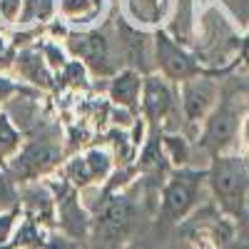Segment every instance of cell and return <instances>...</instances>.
Here are the masks:
<instances>
[{"label": "cell", "mask_w": 249, "mask_h": 249, "mask_svg": "<svg viewBox=\"0 0 249 249\" xmlns=\"http://www.w3.org/2000/svg\"><path fill=\"white\" fill-rule=\"evenodd\" d=\"M55 0H23L18 20L20 23H43L55 15Z\"/></svg>", "instance_id": "15"}, {"label": "cell", "mask_w": 249, "mask_h": 249, "mask_svg": "<svg viewBox=\"0 0 249 249\" xmlns=\"http://www.w3.org/2000/svg\"><path fill=\"white\" fill-rule=\"evenodd\" d=\"M18 70L25 80L35 82V85H43V88H50L53 85V75H50V68L45 57L40 55L37 50H25L18 55Z\"/></svg>", "instance_id": "11"}, {"label": "cell", "mask_w": 249, "mask_h": 249, "mask_svg": "<svg viewBox=\"0 0 249 249\" xmlns=\"http://www.w3.org/2000/svg\"><path fill=\"white\" fill-rule=\"evenodd\" d=\"M5 210H15V190H13L10 179L0 172V212H5Z\"/></svg>", "instance_id": "21"}, {"label": "cell", "mask_w": 249, "mask_h": 249, "mask_svg": "<svg viewBox=\"0 0 249 249\" xmlns=\"http://www.w3.org/2000/svg\"><path fill=\"white\" fill-rule=\"evenodd\" d=\"M244 135H247V144H249V122L244 124Z\"/></svg>", "instance_id": "27"}, {"label": "cell", "mask_w": 249, "mask_h": 249, "mask_svg": "<svg viewBox=\"0 0 249 249\" xmlns=\"http://www.w3.org/2000/svg\"><path fill=\"white\" fill-rule=\"evenodd\" d=\"M242 55H244V62L249 65V35H247V40H244V45H242Z\"/></svg>", "instance_id": "26"}, {"label": "cell", "mask_w": 249, "mask_h": 249, "mask_svg": "<svg viewBox=\"0 0 249 249\" xmlns=\"http://www.w3.org/2000/svg\"><path fill=\"white\" fill-rule=\"evenodd\" d=\"M160 140H162V150H164V155H167V160L172 164H179V167H182V164L187 162V157H190V147H187V142L182 137H177V135H164Z\"/></svg>", "instance_id": "19"}, {"label": "cell", "mask_w": 249, "mask_h": 249, "mask_svg": "<svg viewBox=\"0 0 249 249\" xmlns=\"http://www.w3.org/2000/svg\"><path fill=\"white\" fill-rule=\"evenodd\" d=\"M20 8H23V0H0V18L5 23H13L20 15Z\"/></svg>", "instance_id": "22"}, {"label": "cell", "mask_w": 249, "mask_h": 249, "mask_svg": "<svg viewBox=\"0 0 249 249\" xmlns=\"http://www.w3.org/2000/svg\"><path fill=\"white\" fill-rule=\"evenodd\" d=\"M164 160H167V155L162 150V140L155 137V142H150L147 147H144L142 157H140V170H144V172L164 170Z\"/></svg>", "instance_id": "18"}, {"label": "cell", "mask_w": 249, "mask_h": 249, "mask_svg": "<svg viewBox=\"0 0 249 249\" xmlns=\"http://www.w3.org/2000/svg\"><path fill=\"white\" fill-rule=\"evenodd\" d=\"M117 33L122 35V50H124V57H127L135 68H142V60L147 57V50H144V35L140 30H132L124 23H117Z\"/></svg>", "instance_id": "14"}, {"label": "cell", "mask_w": 249, "mask_h": 249, "mask_svg": "<svg viewBox=\"0 0 249 249\" xmlns=\"http://www.w3.org/2000/svg\"><path fill=\"white\" fill-rule=\"evenodd\" d=\"M175 105L172 90L167 88V82L160 77H144L142 80V110L147 115V120L157 122L162 117H167Z\"/></svg>", "instance_id": "8"}, {"label": "cell", "mask_w": 249, "mask_h": 249, "mask_svg": "<svg viewBox=\"0 0 249 249\" xmlns=\"http://www.w3.org/2000/svg\"><path fill=\"white\" fill-rule=\"evenodd\" d=\"M132 214H135L132 202L124 195H115V197H110L105 204H102V210L97 214V222L105 227V230H110V232H122L124 227L132 222Z\"/></svg>", "instance_id": "10"}, {"label": "cell", "mask_w": 249, "mask_h": 249, "mask_svg": "<svg viewBox=\"0 0 249 249\" xmlns=\"http://www.w3.org/2000/svg\"><path fill=\"white\" fill-rule=\"evenodd\" d=\"M15 92V85L8 80V77H0V102H5L10 95Z\"/></svg>", "instance_id": "25"}, {"label": "cell", "mask_w": 249, "mask_h": 249, "mask_svg": "<svg viewBox=\"0 0 249 249\" xmlns=\"http://www.w3.org/2000/svg\"><path fill=\"white\" fill-rule=\"evenodd\" d=\"M18 217H20L18 210L0 212V247H8L10 239L15 237V232H18Z\"/></svg>", "instance_id": "20"}, {"label": "cell", "mask_w": 249, "mask_h": 249, "mask_svg": "<svg viewBox=\"0 0 249 249\" xmlns=\"http://www.w3.org/2000/svg\"><path fill=\"white\" fill-rule=\"evenodd\" d=\"M199 182H202L199 172L179 170L177 175H172V179L162 192V214L167 219H182L195 207Z\"/></svg>", "instance_id": "2"}, {"label": "cell", "mask_w": 249, "mask_h": 249, "mask_svg": "<svg viewBox=\"0 0 249 249\" xmlns=\"http://www.w3.org/2000/svg\"><path fill=\"white\" fill-rule=\"evenodd\" d=\"M142 90V77L137 70H122L112 77L110 82V100L122 110H135L137 107V97Z\"/></svg>", "instance_id": "9"}, {"label": "cell", "mask_w": 249, "mask_h": 249, "mask_svg": "<svg viewBox=\"0 0 249 249\" xmlns=\"http://www.w3.org/2000/svg\"><path fill=\"white\" fill-rule=\"evenodd\" d=\"M170 13V0H127V15L135 23H160Z\"/></svg>", "instance_id": "12"}, {"label": "cell", "mask_w": 249, "mask_h": 249, "mask_svg": "<svg viewBox=\"0 0 249 249\" xmlns=\"http://www.w3.org/2000/svg\"><path fill=\"white\" fill-rule=\"evenodd\" d=\"M124 249H137V247H132V244H130V247H124Z\"/></svg>", "instance_id": "28"}, {"label": "cell", "mask_w": 249, "mask_h": 249, "mask_svg": "<svg viewBox=\"0 0 249 249\" xmlns=\"http://www.w3.org/2000/svg\"><path fill=\"white\" fill-rule=\"evenodd\" d=\"M60 162V150L55 144L48 142H40V144H30L13 160V172L20 179H35L37 175H45L50 172L55 164Z\"/></svg>", "instance_id": "6"}, {"label": "cell", "mask_w": 249, "mask_h": 249, "mask_svg": "<svg viewBox=\"0 0 249 249\" xmlns=\"http://www.w3.org/2000/svg\"><path fill=\"white\" fill-rule=\"evenodd\" d=\"M214 102H217L214 82L202 80V77L184 80V85H182V110H184V117L190 122L204 120L212 112Z\"/></svg>", "instance_id": "7"}, {"label": "cell", "mask_w": 249, "mask_h": 249, "mask_svg": "<svg viewBox=\"0 0 249 249\" xmlns=\"http://www.w3.org/2000/svg\"><path fill=\"white\" fill-rule=\"evenodd\" d=\"M40 249H82L72 237H62V234H55V237H50L48 242H43V247Z\"/></svg>", "instance_id": "23"}, {"label": "cell", "mask_w": 249, "mask_h": 249, "mask_svg": "<svg viewBox=\"0 0 249 249\" xmlns=\"http://www.w3.org/2000/svg\"><path fill=\"white\" fill-rule=\"evenodd\" d=\"M82 157H85V164H88V170H90L92 182H102V179L110 177V172H112V157L105 150H90V152H85Z\"/></svg>", "instance_id": "16"}, {"label": "cell", "mask_w": 249, "mask_h": 249, "mask_svg": "<svg viewBox=\"0 0 249 249\" xmlns=\"http://www.w3.org/2000/svg\"><path fill=\"white\" fill-rule=\"evenodd\" d=\"M45 62H48V68H65L68 62H65V55H62V50L57 45H45Z\"/></svg>", "instance_id": "24"}, {"label": "cell", "mask_w": 249, "mask_h": 249, "mask_svg": "<svg viewBox=\"0 0 249 249\" xmlns=\"http://www.w3.org/2000/svg\"><path fill=\"white\" fill-rule=\"evenodd\" d=\"M239 132V112L230 100H224L222 105H217L207 120V130L202 144L210 150H222L224 144H230Z\"/></svg>", "instance_id": "5"}, {"label": "cell", "mask_w": 249, "mask_h": 249, "mask_svg": "<svg viewBox=\"0 0 249 249\" xmlns=\"http://www.w3.org/2000/svg\"><path fill=\"white\" fill-rule=\"evenodd\" d=\"M20 147V132L15 130V124L5 112H0V160H5L15 155Z\"/></svg>", "instance_id": "17"}, {"label": "cell", "mask_w": 249, "mask_h": 249, "mask_svg": "<svg viewBox=\"0 0 249 249\" xmlns=\"http://www.w3.org/2000/svg\"><path fill=\"white\" fill-rule=\"evenodd\" d=\"M155 50H157V65L160 70L167 75L170 80H190L199 75V65L192 60V55H187L177 43H172V37L164 33L155 35Z\"/></svg>", "instance_id": "3"}, {"label": "cell", "mask_w": 249, "mask_h": 249, "mask_svg": "<svg viewBox=\"0 0 249 249\" xmlns=\"http://www.w3.org/2000/svg\"><path fill=\"white\" fill-rule=\"evenodd\" d=\"M68 45L70 53L82 60V65L92 68L95 72L110 70V43L102 33H72Z\"/></svg>", "instance_id": "4"}, {"label": "cell", "mask_w": 249, "mask_h": 249, "mask_svg": "<svg viewBox=\"0 0 249 249\" xmlns=\"http://www.w3.org/2000/svg\"><path fill=\"white\" fill-rule=\"evenodd\" d=\"M214 195L222 199L227 210H237L247 192V167L239 157H217L210 172Z\"/></svg>", "instance_id": "1"}, {"label": "cell", "mask_w": 249, "mask_h": 249, "mask_svg": "<svg viewBox=\"0 0 249 249\" xmlns=\"http://www.w3.org/2000/svg\"><path fill=\"white\" fill-rule=\"evenodd\" d=\"M105 0H60V13L70 23H92L102 13Z\"/></svg>", "instance_id": "13"}]
</instances>
